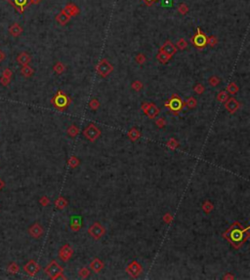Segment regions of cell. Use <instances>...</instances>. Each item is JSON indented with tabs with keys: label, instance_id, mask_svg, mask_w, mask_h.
Returning a JSON list of instances; mask_svg holds the SVG:
<instances>
[{
	"label": "cell",
	"instance_id": "cell-1",
	"mask_svg": "<svg viewBox=\"0 0 250 280\" xmlns=\"http://www.w3.org/2000/svg\"><path fill=\"white\" fill-rule=\"evenodd\" d=\"M222 235L231 243L234 249L239 250L249 238V226L244 229L240 223L234 222Z\"/></svg>",
	"mask_w": 250,
	"mask_h": 280
},
{
	"label": "cell",
	"instance_id": "cell-2",
	"mask_svg": "<svg viewBox=\"0 0 250 280\" xmlns=\"http://www.w3.org/2000/svg\"><path fill=\"white\" fill-rule=\"evenodd\" d=\"M51 104L56 109L60 111H64L70 106L71 104V99L67 96L66 93L62 90H58V92L55 94L51 100Z\"/></svg>",
	"mask_w": 250,
	"mask_h": 280
},
{
	"label": "cell",
	"instance_id": "cell-3",
	"mask_svg": "<svg viewBox=\"0 0 250 280\" xmlns=\"http://www.w3.org/2000/svg\"><path fill=\"white\" fill-rule=\"evenodd\" d=\"M164 106L169 109L174 115H178V113L183 109L185 106V103L183 102L182 98L177 94H172L171 98L164 103Z\"/></svg>",
	"mask_w": 250,
	"mask_h": 280
},
{
	"label": "cell",
	"instance_id": "cell-4",
	"mask_svg": "<svg viewBox=\"0 0 250 280\" xmlns=\"http://www.w3.org/2000/svg\"><path fill=\"white\" fill-rule=\"evenodd\" d=\"M82 134L90 143H95L102 135V132L94 123H90L86 128H84Z\"/></svg>",
	"mask_w": 250,
	"mask_h": 280
},
{
	"label": "cell",
	"instance_id": "cell-5",
	"mask_svg": "<svg viewBox=\"0 0 250 280\" xmlns=\"http://www.w3.org/2000/svg\"><path fill=\"white\" fill-rule=\"evenodd\" d=\"M192 43L193 46L198 50L204 49L207 46V36L206 34L201 30L200 28L197 29V32L194 33V35L192 38Z\"/></svg>",
	"mask_w": 250,
	"mask_h": 280
},
{
	"label": "cell",
	"instance_id": "cell-6",
	"mask_svg": "<svg viewBox=\"0 0 250 280\" xmlns=\"http://www.w3.org/2000/svg\"><path fill=\"white\" fill-rule=\"evenodd\" d=\"M96 71L101 77L106 78L113 71V65L107 59H102L96 65Z\"/></svg>",
	"mask_w": 250,
	"mask_h": 280
},
{
	"label": "cell",
	"instance_id": "cell-7",
	"mask_svg": "<svg viewBox=\"0 0 250 280\" xmlns=\"http://www.w3.org/2000/svg\"><path fill=\"white\" fill-rule=\"evenodd\" d=\"M44 272L47 276L54 280V279H56L58 274L64 272V268L59 264V263L56 261V260H52V261L49 263V264L44 269Z\"/></svg>",
	"mask_w": 250,
	"mask_h": 280
},
{
	"label": "cell",
	"instance_id": "cell-8",
	"mask_svg": "<svg viewBox=\"0 0 250 280\" xmlns=\"http://www.w3.org/2000/svg\"><path fill=\"white\" fill-rule=\"evenodd\" d=\"M141 109L143 110L144 114L150 119H154L160 113V109L158 106H157L152 103L143 102L141 104Z\"/></svg>",
	"mask_w": 250,
	"mask_h": 280
},
{
	"label": "cell",
	"instance_id": "cell-9",
	"mask_svg": "<svg viewBox=\"0 0 250 280\" xmlns=\"http://www.w3.org/2000/svg\"><path fill=\"white\" fill-rule=\"evenodd\" d=\"M106 229L105 226L100 224L99 222H95L92 224L89 229H88V234L94 239V240H100L105 234H106Z\"/></svg>",
	"mask_w": 250,
	"mask_h": 280
},
{
	"label": "cell",
	"instance_id": "cell-10",
	"mask_svg": "<svg viewBox=\"0 0 250 280\" xmlns=\"http://www.w3.org/2000/svg\"><path fill=\"white\" fill-rule=\"evenodd\" d=\"M125 271L131 278H138L143 272V266L137 261H132L126 266Z\"/></svg>",
	"mask_w": 250,
	"mask_h": 280
},
{
	"label": "cell",
	"instance_id": "cell-11",
	"mask_svg": "<svg viewBox=\"0 0 250 280\" xmlns=\"http://www.w3.org/2000/svg\"><path fill=\"white\" fill-rule=\"evenodd\" d=\"M74 254V250L73 248L71 247V246L70 244H65L63 245L62 247L60 248L59 250V253H58V257L59 259L61 260L62 262L64 263H67L70 261V260L72 258Z\"/></svg>",
	"mask_w": 250,
	"mask_h": 280
},
{
	"label": "cell",
	"instance_id": "cell-12",
	"mask_svg": "<svg viewBox=\"0 0 250 280\" xmlns=\"http://www.w3.org/2000/svg\"><path fill=\"white\" fill-rule=\"evenodd\" d=\"M24 270L30 276H35L36 273L40 270V265L34 260H30L24 265Z\"/></svg>",
	"mask_w": 250,
	"mask_h": 280
},
{
	"label": "cell",
	"instance_id": "cell-13",
	"mask_svg": "<svg viewBox=\"0 0 250 280\" xmlns=\"http://www.w3.org/2000/svg\"><path fill=\"white\" fill-rule=\"evenodd\" d=\"M225 104V109L230 113V114H234V113L239 109V102L235 98H229Z\"/></svg>",
	"mask_w": 250,
	"mask_h": 280
},
{
	"label": "cell",
	"instance_id": "cell-14",
	"mask_svg": "<svg viewBox=\"0 0 250 280\" xmlns=\"http://www.w3.org/2000/svg\"><path fill=\"white\" fill-rule=\"evenodd\" d=\"M177 48L176 46H175L170 40H166V41L164 42V44L161 46V47L159 48V51L158 52H161V53H164L165 55L169 56V57H173L175 54L177 53Z\"/></svg>",
	"mask_w": 250,
	"mask_h": 280
},
{
	"label": "cell",
	"instance_id": "cell-15",
	"mask_svg": "<svg viewBox=\"0 0 250 280\" xmlns=\"http://www.w3.org/2000/svg\"><path fill=\"white\" fill-rule=\"evenodd\" d=\"M83 224V219L80 215H73L70 217V228L73 232H77L82 228Z\"/></svg>",
	"mask_w": 250,
	"mask_h": 280
},
{
	"label": "cell",
	"instance_id": "cell-16",
	"mask_svg": "<svg viewBox=\"0 0 250 280\" xmlns=\"http://www.w3.org/2000/svg\"><path fill=\"white\" fill-rule=\"evenodd\" d=\"M29 234L32 237V238H35V239H38L41 237L43 234H44V229L42 228V225L38 224V223H35L33 224L32 225L30 226L29 229Z\"/></svg>",
	"mask_w": 250,
	"mask_h": 280
},
{
	"label": "cell",
	"instance_id": "cell-17",
	"mask_svg": "<svg viewBox=\"0 0 250 280\" xmlns=\"http://www.w3.org/2000/svg\"><path fill=\"white\" fill-rule=\"evenodd\" d=\"M89 269L95 273H99L105 269V263L101 261L99 258H94L89 264Z\"/></svg>",
	"mask_w": 250,
	"mask_h": 280
},
{
	"label": "cell",
	"instance_id": "cell-18",
	"mask_svg": "<svg viewBox=\"0 0 250 280\" xmlns=\"http://www.w3.org/2000/svg\"><path fill=\"white\" fill-rule=\"evenodd\" d=\"M62 11H64L66 14H67V15L70 16V17H75V16H77L79 13H80V10L78 8V6L75 5L74 3H72V2L67 3L65 6V7L63 8Z\"/></svg>",
	"mask_w": 250,
	"mask_h": 280
},
{
	"label": "cell",
	"instance_id": "cell-19",
	"mask_svg": "<svg viewBox=\"0 0 250 280\" xmlns=\"http://www.w3.org/2000/svg\"><path fill=\"white\" fill-rule=\"evenodd\" d=\"M141 136H142V134H141V131H140V130H138L136 127H133V128H131L129 131L127 132V138L129 139L132 143L137 142L138 140L141 138Z\"/></svg>",
	"mask_w": 250,
	"mask_h": 280
},
{
	"label": "cell",
	"instance_id": "cell-20",
	"mask_svg": "<svg viewBox=\"0 0 250 280\" xmlns=\"http://www.w3.org/2000/svg\"><path fill=\"white\" fill-rule=\"evenodd\" d=\"M56 21L61 24V25H65L67 23H69L70 21V16H69L67 14H66V13L64 11H61L59 14L56 16Z\"/></svg>",
	"mask_w": 250,
	"mask_h": 280
},
{
	"label": "cell",
	"instance_id": "cell-21",
	"mask_svg": "<svg viewBox=\"0 0 250 280\" xmlns=\"http://www.w3.org/2000/svg\"><path fill=\"white\" fill-rule=\"evenodd\" d=\"M30 61H31L30 56L28 54V53H25V52L21 53V54H20L17 58V62L19 63V64H21L23 66L28 65L30 63Z\"/></svg>",
	"mask_w": 250,
	"mask_h": 280
},
{
	"label": "cell",
	"instance_id": "cell-22",
	"mask_svg": "<svg viewBox=\"0 0 250 280\" xmlns=\"http://www.w3.org/2000/svg\"><path fill=\"white\" fill-rule=\"evenodd\" d=\"M54 204H55V207L57 209L64 210L65 208L67 207V205H69V201H67V200L64 196H59Z\"/></svg>",
	"mask_w": 250,
	"mask_h": 280
},
{
	"label": "cell",
	"instance_id": "cell-23",
	"mask_svg": "<svg viewBox=\"0 0 250 280\" xmlns=\"http://www.w3.org/2000/svg\"><path fill=\"white\" fill-rule=\"evenodd\" d=\"M214 208H215L214 204H213V202L210 201V200H205V201H203V203H202V205H201V209L206 215L210 214V213L214 210Z\"/></svg>",
	"mask_w": 250,
	"mask_h": 280
},
{
	"label": "cell",
	"instance_id": "cell-24",
	"mask_svg": "<svg viewBox=\"0 0 250 280\" xmlns=\"http://www.w3.org/2000/svg\"><path fill=\"white\" fill-rule=\"evenodd\" d=\"M67 165L70 169H75L80 165V160L76 156H70L67 159Z\"/></svg>",
	"mask_w": 250,
	"mask_h": 280
},
{
	"label": "cell",
	"instance_id": "cell-25",
	"mask_svg": "<svg viewBox=\"0 0 250 280\" xmlns=\"http://www.w3.org/2000/svg\"><path fill=\"white\" fill-rule=\"evenodd\" d=\"M226 91L228 92V94L235 95V94H238V93H239V86L236 85V83H234V82H230L229 85L227 86Z\"/></svg>",
	"mask_w": 250,
	"mask_h": 280
},
{
	"label": "cell",
	"instance_id": "cell-26",
	"mask_svg": "<svg viewBox=\"0 0 250 280\" xmlns=\"http://www.w3.org/2000/svg\"><path fill=\"white\" fill-rule=\"evenodd\" d=\"M66 133H67V135H69L70 138H75L79 134V128L77 127L76 125L72 124V125L70 126L69 128H67Z\"/></svg>",
	"mask_w": 250,
	"mask_h": 280
},
{
	"label": "cell",
	"instance_id": "cell-27",
	"mask_svg": "<svg viewBox=\"0 0 250 280\" xmlns=\"http://www.w3.org/2000/svg\"><path fill=\"white\" fill-rule=\"evenodd\" d=\"M53 70L55 71L57 74H63V73L65 72V70H66V65L63 64V63H61V62H58V63H56L55 64V65L53 66Z\"/></svg>",
	"mask_w": 250,
	"mask_h": 280
},
{
	"label": "cell",
	"instance_id": "cell-28",
	"mask_svg": "<svg viewBox=\"0 0 250 280\" xmlns=\"http://www.w3.org/2000/svg\"><path fill=\"white\" fill-rule=\"evenodd\" d=\"M166 146H167L168 149H170L174 150V149H176L177 148H179V146H180V144H179V142H178L175 138H171V139H169V140H168V141H167Z\"/></svg>",
	"mask_w": 250,
	"mask_h": 280
},
{
	"label": "cell",
	"instance_id": "cell-29",
	"mask_svg": "<svg viewBox=\"0 0 250 280\" xmlns=\"http://www.w3.org/2000/svg\"><path fill=\"white\" fill-rule=\"evenodd\" d=\"M91 274V269L89 268H86V266H83V268H81L78 271V275L80 276V278L82 279H86L88 278Z\"/></svg>",
	"mask_w": 250,
	"mask_h": 280
},
{
	"label": "cell",
	"instance_id": "cell-30",
	"mask_svg": "<svg viewBox=\"0 0 250 280\" xmlns=\"http://www.w3.org/2000/svg\"><path fill=\"white\" fill-rule=\"evenodd\" d=\"M216 99H217V101L218 102H220V103H222V104H224L227 100L229 99V94H228V92L226 91V90H222V91H220L218 94H217V97H216Z\"/></svg>",
	"mask_w": 250,
	"mask_h": 280
},
{
	"label": "cell",
	"instance_id": "cell-31",
	"mask_svg": "<svg viewBox=\"0 0 250 280\" xmlns=\"http://www.w3.org/2000/svg\"><path fill=\"white\" fill-rule=\"evenodd\" d=\"M170 59H171V57L167 56V55L164 54V53H161V52H158V54L157 55V60L160 64H167L168 61H169Z\"/></svg>",
	"mask_w": 250,
	"mask_h": 280
},
{
	"label": "cell",
	"instance_id": "cell-32",
	"mask_svg": "<svg viewBox=\"0 0 250 280\" xmlns=\"http://www.w3.org/2000/svg\"><path fill=\"white\" fill-rule=\"evenodd\" d=\"M185 105H187L189 109H195L197 108V105H198V101H197V99L195 98H193V97H190L188 100H187V102L185 103Z\"/></svg>",
	"mask_w": 250,
	"mask_h": 280
},
{
	"label": "cell",
	"instance_id": "cell-33",
	"mask_svg": "<svg viewBox=\"0 0 250 280\" xmlns=\"http://www.w3.org/2000/svg\"><path fill=\"white\" fill-rule=\"evenodd\" d=\"M33 73H34V70H33L30 66L28 65H24L23 69H22V74L25 77H30Z\"/></svg>",
	"mask_w": 250,
	"mask_h": 280
},
{
	"label": "cell",
	"instance_id": "cell-34",
	"mask_svg": "<svg viewBox=\"0 0 250 280\" xmlns=\"http://www.w3.org/2000/svg\"><path fill=\"white\" fill-rule=\"evenodd\" d=\"M220 83H221V79L216 75L209 77V79H208V84L212 86V87H216V86H218Z\"/></svg>",
	"mask_w": 250,
	"mask_h": 280
},
{
	"label": "cell",
	"instance_id": "cell-35",
	"mask_svg": "<svg viewBox=\"0 0 250 280\" xmlns=\"http://www.w3.org/2000/svg\"><path fill=\"white\" fill-rule=\"evenodd\" d=\"M131 88H132V90H134V91L140 92L142 89L144 88V84L142 83L141 81H139V80H135V81H133L132 84H131Z\"/></svg>",
	"mask_w": 250,
	"mask_h": 280
},
{
	"label": "cell",
	"instance_id": "cell-36",
	"mask_svg": "<svg viewBox=\"0 0 250 280\" xmlns=\"http://www.w3.org/2000/svg\"><path fill=\"white\" fill-rule=\"evenodd\" d=\"M176 48L177 49H179V50H181V51H183V50H185V49H187L188 48V43H187V41L184 39V38H180L178 41H177V43H176Z\"/></svg>",
	"mask_w": 250,
	"mask_h": 280
},
{
	"label": "cell",
	"instance_id": "cell-37",
	"mask_svg": "<svg viewBox=\"0 0 250 280\" xmlns=\"http://www.w3.org/2000/svg\"><path fill=\"white\" fill-rule=\"evenodd\" d=\"M89 108H90V109H92V110H98V109L100 108V102H99V100L98 99H92L91 101L89 102Z\"/></svg>",
	"mask_w": 250,
	"mask_h": 280
},
{
	"label": "cell",
	"instance_id": "cell-38",
	"mask_svg": "<svg viewBox=\"0 0 250 280\" xmlns=\"http://www.w3.org/2000/svg\"><path fill=\"white\" fill-rule=\"evenodd\" d=\"M189 10H190V9H189V6L186 3H181L178 6V12L180 13L181 15H183V16H185L186 14H188Z\"/></svg>",
	"mask_w": 250,
	"mask_h": 280
},
{
	"label": "cell",
	"instance_id": "cell-39",
	"mask_svg": "<svg viewBox=\"0 0 250 280\" xmlns=\"http://www.w3.org/2000/svg\"><path fill=\"white\" fill-rule=\"evenodd\" d=\"M10 31H11V33H12L13 35L18 36V35L21 34V32H22V29H21V26H20L19 24H15L14 25H12V28L10 29Z\"/></svg>",
	"mask_w": 250,
	"mask_h": 280
},
{
	"label": "cell",
	"instance_id": "cell-40",
	"mask_svg": "<svg viewBox=\"0 0 250 280\" xmlns=\"http://www.w3.org/2000/svg\"><path fill=\"white\" fill-rule=\"evenodd\" d=\"M193 91L197 93L198 95H201V94H203V93H204L205 87L201 83H198V84H195L193 86Z\"/></svg>",
	"mask_w": 250,
	"mask_h": 280
},
{
	"label": "cell",
	"instance_id": "cell-41",
	"mask_svg": "<svg viewBox=\"0 0 250 280\" xmlns=\"http://www.w3.org/2000/svg\"><path fill=\"white\" fill-rule=\"evenodd\" d=\"M19 270H20V268L16 263H11L8 266V271L10 273H12V274H16V273L19 272Z\"/></svg>",
	"mask_w": 250,
	"mask_h": 280
},
{
	"label": "cell",
	"instance_id": "cell-42",
	"mask_svg": "<svg viewBox=\"0 0 250 280\" xmlns=\"http://www.w3.org/2000/svg\"><path fill=\"white\" fill-rule=\"evenodd\" d=\"M147 61V58L144 54H142V53H140V54H138L136 57H135V62H136L138 64H144Z\"/></svg>",
	"mask_w": 250,
	"mask_h": 280
},
{
	"label": "cell",
	"instance_id": "cell-43",
	"mask_svg": "<svg viewBox=\"0 0 250 280\" xmlns=\"http://www.w3.org/2000/svg\"><path fill=\"white\" fill-rule=\"evenodd\" d=\"M217 43H218V39L216 36L211 35V36L207 37V45H209L210 47H215V46L217 45Z\"/></svg>",
	"mask_w": 250,
	"mask_h": 280
},
{
	"label": "cell",
	"instance_id": "cell-44",
	"mask_svg": "<svg viewBox=\"0 0 250 280\" xmlns=\"http://www.w3.org/2000/svg\"><path fill=\"white\" fill-rule=\"evenodd\" d=\"M155 125H157V127L159 128V129L164 128L165 125H166V120L163 117H159V118H157V120H155Z\"/></svg>",
	"mask_w": 250,
	"mask_h": 280
},
{
	"label": "cell",
	"instance_id": "cell-45",
	"mask_svg": "<svg viewBox=\"0 0 250 280\" xmlns=\"http://www.w3.org/2000/svg\"><path fill=\"white\" fill-rule=\"evenodd\" d=\"M39 203L41 206H43V207H46V206H48L50 204V199L49 197H47L46 195H43L40 197L39 199Z\"/></svg>",
	"mask_w": 250,
	"mask_h": 280
},
{
	"label": "cell",
	"instance_id": "cell-46",
	"mask_svg": "<svg viewBox=\"0 0 250 280\" xmlns=\"http://www.w3.org/2000/svg\"><path fill=\"white\" fill-rule=\"evenodd\" d=\"M162 220H163V222L165 224H169L170 223H172L173 221V216L170 214V213H165V214L163 215V217H162Z\"/></svg>",
	"mask_w": 250,
	"mask_h": 280
},
{
	"label": "cell",
	"instance_id": "cell-47",
	"mask_svg": "<svg viewBox=\"0 0 250 280\" xmlns=\"http://www.w3.org/2000/svg\"><path fill=\"white\" fill-rule=\"evenodd\" d=\"M160 5L162 7L169 8L173 5V0H160Z\"/></svg>",
	"mask_w": 250,
	"mask_h": 280
},
{
	"label": "cell",
	"instance_id": "cell-48",
	"mask_svg": "<svg viewBox=\"0 0 250 280\" xmlns=\"http://www.w3.org/2000/svg\"><path fill=\"white\" fill-rule=\"evenodd\" d=\"M15 3L19 6V7H25L29 4V0H15Z\"/></svg>",
	"mask_w": 250,
	"mask_h": 280
},
{
	"label": "cell",
	"instance_id": "cell-49",
	"mask_svg": "<svg viewBox=\"0 0 250 280\" xmlns=\"http://www.w3.org/2000/svg\"><path fill=\"white\" fill-rule=\"evenodd\" d=\"M147 6H152L155 2H157L158 0H142Z\"/></svg>",
	"mask_w": 250,
	"mask_h": 280
},
{
	"label": "cell",
	"instance_id": "cell-50",
	"mask_svg": "<svg viewBox=\"0 0 250 280\" xmlns=\"http://www.w3.org/2000/svg\"><path fill=\"white\" fill-rule=\"evenodd\" d=\"M223 279H227V280H233V279H234V276L232 274V273H230V272H228V273H226V274L223 276Z\"/></svg>",
	"mask_w": 250,
	"mask_h": 280
},
{
	"label": "cell",
	"instance_id": "cell-51",
	"mask_svg": "<svg viewBox=\"0 0 250 280\" xmlns=\"http://www.w3.org/2000/svg\"><path fill=\"white\" fill-rule=\"evenodd\" d=\"M3 76L7 77V78H10L12 76V72L10 71V69H5L4 72H3Z\"/></svg>",
	"mask_w": 250,
	"mask_h": 280
},
{
	"label": "cell",
	"instance_id": "cell-52",
	"mask_svg": "<svg viewBox=\"0 0 250 280\" xmlns=\"http://www.w3.org/2000/svg\"><path fill=\"white\" fill-rule=\"evenodd\" d=\"M9 81H10V78H7V77H5V76H3L2 79H1V83H2L4 86L7 85V84L9 83Z\"/></svg>",
	"mask_w": 250,
	"mask_h": 280
},
{
	"label": "cell",
	"instance_id": "cell-53",
	"mask_svg": "<svg viewBox=\"0 0 250 280\" xmlns=\"http://www.w3.org/2000/svg\"><path fill=\"white\" fill-rule=\"evenodd\" d=\"M4 186H5V184H4V182L2 181L1 179H0V190H1V189L4 188Z\"/></svg>",
	"mask_w": 250,
	"mask_h": 280
},
{
	"label": "cell",
	"instance_id": "cell-54",
	"mask_svg": "<svg viewBox=\"0 0 250 280\" xmlns=\"http://www.w3.org/2000/svg\"><path fill=\"white\" fill-rule=\"evenodd\" d=\"M4 58H5V55L3 54L1 51H0V62H1L2 60H4Z\"/></svg>",
	"mask_w": 250,
	"mask_h": 280
},
{
	"label": "cell",
	"instance_id": "cell-55",
	"mask_svg": "<svg viewBox=\"0 0 250 280\" xmlns=\"http://www.w3.org/2000/svg\"><path fill=\"white\" fill-rule=\"evenodd\" d=\"M31 1V3H33V4H37V3H39L40 1H41V0H30Z\"/></svg>",
	"mask_w": 250,
	"mask_h": 280
}]
</instances>
